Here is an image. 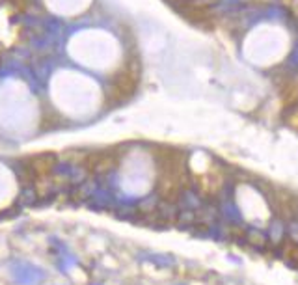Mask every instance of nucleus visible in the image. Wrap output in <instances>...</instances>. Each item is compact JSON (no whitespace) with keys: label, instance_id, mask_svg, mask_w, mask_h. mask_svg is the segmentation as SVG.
<instances>
[{"label":"nucleus","instance_id":"nucleus-3","mask_svg":"<svg viewBox=\"0 0 298 285\" xmlns=\"http://www.w3.org/2000/svg\"><path fill=\"white\" fill-rule=\"evenodd\" d=\"M155 216H157V220L166 222L168 226L173 224V222H177V216H179L177 202H173V200H162V198H160V202L157 205Z\"/></svg>","mask_w":298,"mask_h":285},{"label":"nucleus","instance_id":"nucleus-5","mask_svg":"<svg viewBox=\"0 0 298 285\" xmlns=\"http://www.w3.org/2000/svg\"><path fill=\"white\" fill-rule=\"evenodd\" d=\"M246 242L248 244H251V246H255V248H265V244H267V240H268V237H267V233L265 231H261V229H257V227H248V231H246Z\"/></svg>","mask_w":298,"mask_h":285},{"label":"nucleus","instance_id":"nucleus-4","mask_svg":"<svg viewBox=\"0 0 298 285\" xmlns=\"http://www.w3.org/2000/svg\"><path fill=\"white\" fill-rule=\"evenodd\" d=\"M287 235V224L282 220V218H276V220H272V224H270V227H268V231H267V237H268V240L272 242V244H280L282 240H283V237Z\"/></svg>","mask_w":298,"mask_h":285},{"label":"nucleus","instance_id":"nucleus-2","mask_svg":"<svg viewBox=\"0 0 298 285\" xmlns=\"http://www.w3.org/2000/svg\"><path fill=\"white\" fill-rule=\"evenodd\" d=\"M175 202H177L179 209H187V211H202L205 207L202 192L196 189H183Z\"/></svg>","mask_w":298,"mask_h":285},{"label":"nucleus","instance_id":"nucleus-6","mask_svg":"<svg viewBox=\"0 0 298 285\" xmlns=\"http://www.w3.org/2000/svg\"><path fill=\"white\" fill-rule=\"evenodd\" d=\"M287 235L295 244H298V220H289L287 222Z\"/></svg>","mask_w":298,"mask_h":285},{"label":"nucleus","instance_id":"nucleus-1","mask_svg":"<svg viewBox=\"0 0 298 285\" xmlns=\"http://www.w3.org/2000/svg\"><path fill=\"white\" fill-rule=\"evenodd\" d=\"M136 80H138V75L134 69H123L119 73L114 84H112V92L116 95V99L129 97L132 94V90L136 88Z\"/></svg>","mask_w":298,"mask_h":285}]
</instances>
